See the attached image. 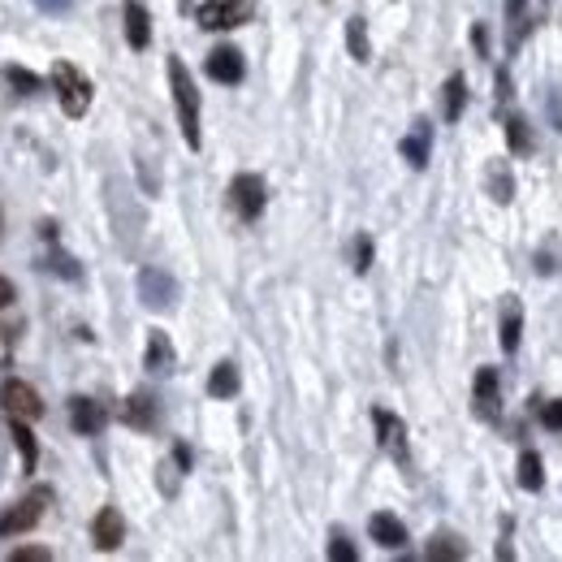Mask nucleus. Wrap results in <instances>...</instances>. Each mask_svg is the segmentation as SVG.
<instances>
[{
    "instance_id": "4468645a",
    "label": "nucleus",
    "mask_w": 562,
    "mask_h": 562,
    "mask_svg": "<svg viewBox=\"0 0 562 562\" xmlns=\"http://www.w3.org/2000/svg\"><path fill=\"white\" fill-rule=\"evenodd\" d=\"M121 537H126V524H121L117 506H104L96 519H91V541H96L100 549H117V545H121Z\"/></svg>"
},
{
    "instance_id": "f3484780",
    "label": "nucleus",
    "mask_w": 562,
    "mask_h": 562,
    "mask_svg": "<svg viewBox=\"0 0 562 562\" xmlns=\"http://www.w3.org/2000/svg\"><path fill=\"white\" fill-rule=\"evenodd\" d=\"M467 109V78L463 74H450L446 87H442V113H446V121H459Z\"/></svg>"
},
{
    "instance_id": "9b49d317",
    "label": "nucleus",
    "mask_w": 562,
    "mask_h": 562,
    "mask_svg": "<svg viewBox=\"0 0 562 562\" xmlns=\"http://www.w3.org/2000/svg\"><path fill=\"white\" fill-rule=\"evenodd\" d=\"M121 22H126V43L143 52V48L152 43V18H148L143 0H126V9H121Z\"/></svg>"
},
{
    "instance_id": "ddd939ff",
    "label": "nucleus",
    "mask_w": 562,
    "mask_h": 562,
    "mask_svg": "<svg viewBox=\"0 0 562 562\" xmlns=\"http://www.w3.org/2000/svg\"><path fill=\"white\" fill-rule=\"evenodd\" d=\"M472 403H476V415H481V420H498V372H493V368L476 372Z\"/></svg>"
},
{
    "instance_id": "dca6fc26",
    "label": "nucleus",
    "mask_w": 562,
    "mask_h": 562,
    "mask_svg": "<svg viewBox=\"0 0 562 562\" xmlns=\"http://www.w3.org/2000/svg\"><path fill=\"white\" fill-rule=\"evenodd\" d=\"M121 420H126L130 428H143V433H148V428L156 424V403H152V394H130V398L121 403Z\"/></svg>"
},
{
    "instance_id": "423d86ee",
    "label": "nucleus",
    "mask_w": 562,
    "mask_h": 562,
    "mask_svg": "<svg viewBox=\"0 0 562 562\" xmlns=\"http://www.w3.org/2000/svg\"><path fill=\"white\" fill-rule=\"evenodd\" d=\"M0 407L9 411V415H18V420H39L43 415V398L26 381H5L0 386Z\"/></svg>"
},
{
    "instance_id": "39448f33",
    "label": "nucleus",
    "mask_w": 562,
    "mask_h": 562,
    "mask_svg": "<svg viewBox=\"0 0 562 562\" xmlns=\"http://www.w3.org/2000/svg\"><path fill=\"white\" fill-rule=\"evenodd\" d=\"M264 199H269V191H264V177L260 174H238L230 182V204L243 221H255L264 213Z\"/></svg>"
},
{
    "instance_id": "a211bd4d",
    "label": "nucleus",
    "mask_w": 562,
    "mask_h": 562,
    "mask_svg": "<svg viewBox=\"0 0 562 562\" xmlns=\"http://www.w3.org/2000/svg\"><path fill=\"white\" fill-rule=\"evenodd\" d=\"M403 156H407L415 169H424L428 165V121H415V130L403 138Z\"/></svg>"
},
{
    "instance_id": "f257e3e1",
    "label": "nucleus",
    "mask_w": 562,
    "mask_h": 562,
    "mask_svg": "<svg viewBox=\"0 0 562 562\" xmlns=\"http://www.w3.org/2000/svg\"><path fill=\"white\" fill-rule=\"evenodd\" d=\"M169 87H174L182 138H186V148H199V91H195V78L186 74L182 57H169Z\"/></svg>"
},
{
    "instance_id": "20e7f679",
    "label": "nucleus",
    "mask_w": 562,
    "mask_h": 562,
    "mask_svg": "<svg viewBox=\"0 0 562 562\" xmlns=\"http://www.w3.org/2000/svg\"><path fill=\"white\" fill-rule=\"evenodd\" d=\"M52 502V489H31L9 515H0V537H18V532H31L43 515V506Z\"/></svg>"
},
{
    "instance_id": "c756f323",
    "label": "nucleus",
    "mask_w": 562,
    "mask_h": 562,
    "mask_svg": "<svg viewBox=\"0 0 562 562\" xmlns=\"http://www.w3.org/2000/svg\"><path fill=\"white\" fill-rule=\"evenodd\" d=\"M506 14L515 18V43L524 39V31H528V18H524V0H506Z\"/></svg>"
},
{
    "instance_id": "7ed1b4c3",
    "label": "nucleus",
    "mask_w": 562,
    "mask_h": 562,
    "mask_svg": "<svg viewBox=\"0 0 562 562\" xmlns=\"http://www.w3.org/2000/svg\"><path fill=\"white\" fill-rule=\"evenodd\" d=\"M195 18L204 31H233V26L252 22V0H204Z\"/></svg>"
},
{
    "instance_id": "2f4dec72",
    "label": "nucleus",
    "mask_w": 562,
    "mask_h": 562,
    "mask_svg": "<svg viewBox=\"0 0 562 562\" xmlns=\"http://www.w3.org/2000/svg\"><path fill=\"white\" fill-rule=\"evenodd\" d=\"M52 554L48 549H39V545H26V549H14V562H48Z\"/></svg>"
},
{
    "instance_id": "bb28decb",
    "label": "nucleus",
    "mask_w": 562,
    "mask_h": 562,
    "mask_svg": "<svg viewBox=\"0 0 562 562\" xmlns=\"http://www.w3.org/2000/svg\"><path fill=\"white\" fill-rule=\"evenodd\" d=\"M5 78H9L14 87H22V91H39V78L31 74V70H22V65H9V70H5Z\"/></svg>"
},
{
    "instance_id": "393cba45",
    "label": "nucleus",
    "mask_w": 562,
    "mask_h": 562,
    "mask_svg": "<svg viewBox=\"0 0 562 562\" xmlns=\"http://www.w3.org/2000/svg\"><path fill=\"white\" fill-rule=\"evenodd\" d=\"M489 191H493L498 204H506V199L515 195V182H510V174H506L502 165H489Z\"/></svg>"
},
{
    "instance_id": "412c9836",
    "label": "nucleus",
    "mask_w": 562,
    "mask_h": 562,
    "mask_svg": "<svg viewBox=\"0 0 562 562\" xmlns=\"http://www.w3.org/2000/svg\"><path fill=\"white\" fill-rule=\"evenodd\" d=\"M148 368H152V372H169V368H174V347H169V338H165V333H152V338H148Z\"/></svg>"
},
{
    "instance_id": "473e14b6",
    "label": "nucleus",
    "mask_w": 562,
    "mask_h": 562,
    "mask_svg": "<svg viewBox=\"0 0 562 562\" xmlns=\"http://www.w3.org/2000/svg\"><path fill=\"white\" fill-rule=\"evenodd\" d=\"M14 299H18V294H14V281H9V277H0V308H9Z\"/></svg>"
},
{
    "instance_id": "7c9ffc66",
    "label": "nucleus",
    "mask_w": 562,
    "mask_h": 562,
    "mask_svg": "<svg viewBox=\"0 0 562 562\" xmlns=\"http://www.w3.org/2000/svg\"><path fill=\"white\" fill-rule=\"evenodd\" d=\"M355 269H359V272L372 269V243H368V238H359V243H355Z\"/></svg>"
},
{
    "instance_id": "6e6552de",
    "label": "nucleus",
    "mask_w": 562,
    "mask_h": 562,
    "mask_svg": "<svg viewBox=\"0 0 562 562\" xmlns=\"http://www.w3.org/2000/svg\"><path fill=\"white\" fill-rule=\"evenodd\" d=\"M519 338H524V303L515 294H506L502 303V320H498V342H502L506 355L519 350Z\"/></svg>"
},
{
    "instance_id": "1a4fd4ad",
    "label": "nucleus",
    "mask_w": 562,
    "mask_h": 562,
    "mask_svg": "<svg viewBox=\"0 0 562 562\" xmlns=\"http://www.w3.org/2000/svg\"><path fill=\"white\" fill-rule=\"evenodd\" d=\"M372 420H376V437H381V450H386V454H394V459L403 463V459H407V424H403L398 415H389V411H376Z\"/></svg>"
},
{
    "instance_id": "cd10ccee",
    "label": "nucleus",
    "mask_w": 562,
    "mask_h": 562,
    "mask_svg": "<svg viewBox=\"0 0 562 562\" xmlns=\"http://www.w3.org/2000/svg\"><path fill=\"white\" fill-rule=\"evenodd\" d=\"M541 424L554 428V433H562V398H554V403H541Z\"/></svg>"
},
{
    "instance_id": "b1692460",
    "label": "nucleus",
    "mask_w": 562,
    "mask_h": 562,
    "mask_svg": "<svg viewBox=\"0 0 562 562\" xmlns=\"http://www.w3.org/2000/svg\"><path fill=\"white\" fill-rule=\"evenodd\" d=\"M347 48L355 61H368V31H364V18L347 22Z\"/></svg>"
},
{
    "instance_id": "f03ea898",
    "label": "nucleus",
    "mask_w": 562,
    "mask_h": 562,
    "mask_svg": "<svg viewBox=\"0 0 562 562\" xmlns=\"http://www.w3.org/2000/svg\"><path fill=\"white\" fill-rule=\"evenodd\" d=\"M52 87H57V100H61V109H65V117H82L91 109V82L78 74L70 61L52 65Z\"/></svg>"
},
{
    "instance_id": "2eb2a0df",
    "label": "nucleus",
    "mask_w": 562,
    "mask_h": 562,
    "mask_svg": "<svg viewBox=\"0 0 562 562\" xmlns=\"http://www.w3.org/2000/svg\"><path fill=\"white\" fill-rule=\"evenodd\" d=\"M368 532L376 545H386V549H403L407 545V528H403V519H394L389 510H376L368 519Z\"/></svg>"
},
{
    "instance_id": "9d476101",
    "label": "nucleus",
    "mask_w": 562,
    "mask_h": 562,
    "mask_svg": "<svg viewBox=\"0 0 562 562\" xmlns=\"http://www.w3.org/2000/svg\"><path fill=\"white\" fill-rule=\"evenodd\" d=\"M204 70H208L213 82H243V74H247V65H243V52H238V48H213Z\"/></svg>"
},
{
    "instance_id": "aec40b11",
    "label": "nucleus",
    "mask_w": 562,
    "mask_h": 562,
    "mask_svg": "<svg viewBox=\"0 0 562 562\" xmlns=\"http://www.w3.org/2000/svg\"><path fill=\"white\" fill-rule=\"evenodd\" d=\"M519 485H524L528 493H537V489L545 485V467H541V454H537V450H524V454H519Z\"/></svg>"
},
{
    "instance_id": "f8f14e48",
    "label": "nucleus",
    "mask_w": 562,
    "mask_h": 562,
    "mask_svg": "<svg viewBox=\"0 0 562 562\" xmlns=\"http://www.w3.org/2000/svg\"><path fill=\"white\" fill-rule=\"evenodd\" d=\"M138 291H143V303H148V308H169V303H174V294H177V286H174V277H169V272L148 269L143 277H138Z\"/></svg>"
},
{
    "instance_id": "6ab92c4d",
    "label": "nucleus",
    "mask_w": 562,
    "mask_h": 562,
    "mask_svg": "<svg viewBox=\"0 0 562 562\" xmlns=\"http://www.w3.org/2000/svg\"><path fill=\"white\" fill-rule=\"evenodd\" d=\"M208 394H213V398H230V394H238V368H233L230 359L213 368V376H208Z\"/></svg>"
},
{
    "instance_id": "a878e982",
    "label": "nucleus",
    "mask_w": 562,
    "mask_h": 562,
    "mask_svg": "<svg viewBox=\"0 0 562 562\" xmlns=\"http://www.w3.org/2000/svg\"><path fill=\"white\" fill-rule=\"evenodd\" d=\"M467 549L459 545V537H433L428 545V558H463Z\"/></svg>"
},
{
    "instance_id": "5701e85b",
    "label": "nucleus",
    "mask_w": 562,
    "mask_h": 562,
    "mask_svg": "<svg viewBox=\"0 0 562 562\" xmlns=\"http://www.w3.org/2000/svg\"><path fill=\"white\" fill-rule=\"evenodd\" d=\"M506 143H510V152H532V130H528V121L524 117H510L506 121Z\"/></svg>"
},
{
    "instance_id": "0eeeda50",
    "label": "nucleus",
    "mask_w": 562,
    "mask_h": 562,
    "mask_svg": "<svg viewBox=\"0 0 562 562\" xmlns=\"http://www.w3.org/2000/svg\"><path fill=\"white\" fill-rule=\"evenodd\" d=\"M70 424H74V433H82V437H96V433H104V424H109V411L100 407L96 398H70Z\"/></svg>"
},
{
    "instance_id": "72a5a7b5",
    "label": "nucleus",
    "mask_w": 562,
    "mask_h": 562,
    "mask_svg": "<svg viewBox=\"0 0 562 562\" xmlns=\"http://www.w3.org/2000/svg\"><path fill=\"white\" fill-rule=\"evenodd\" d=\"M39 5H48V9H65L70 0H39Z\"/></svg>"
},
{
    "instance_id": "4be33fe9",
    "label": "nucleus",
    "mask_w": 562,
    "mask_h": 562,
    "mask_svg": "<svg viewBox=\"0 0 562 562\" xmlns=\"http://www.w3.org/2000/svg\"><path fill=\"white\" fill-rule=\"evenodd\" d=\"M14 420V442H18V450H22V467L26 472H35V459H39V450H35V437H31V420H18V415H9Z\"/></svg>"
},
{
    "instance_id": "c85d7f7f",
    "label": "nucleus",
    "mask_w": 562,
    "mask_h": 562,
    "mask_svg": "<svg viewBox=\"0 0 562 562\" xmlns=\"http://www.w3.org/2000/svg\"><path fill=\"white\" fill-rule=\"evenodd\" d=\"M329 558L333 562H355V545H350L342 532H338V537L329 541Z\"/></svg>"
}]
</instances>
